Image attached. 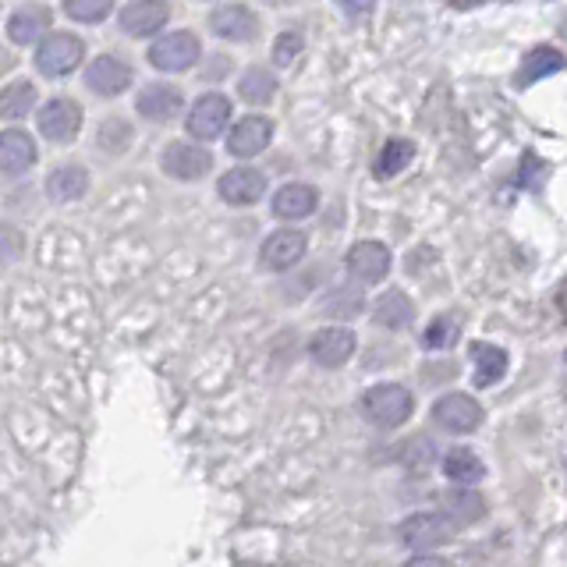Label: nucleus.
<instances>
[{
    "label": "nucleus",
    "instance_id": "f257e3e1",
    "mask_svg": "<svg viewBox=\"0 0 567 567\" xmlns=\"http://www.w3.org/2000/svg\"><path fill=\"white\" fill-rule=\"evenodd\" d=\"M358 404H362V415L380 429L404 426L415 412L412 390L401 387V383H376V387H369L366 394H362Z\"/></svg>",
    "mask_w": 567,
    "mask_h": 567
},
{
    "label": "nucleus",
    "instance_id": "f03ea898",
    "mask_svg": "<svg viewBox=\"0 0 567 567\" xmlns=\"http://www.w3.org/2000/svg\"><path fill=\"white\" fill-rule=\"evenodd\" d=\"M82 54H86V43H82L78 36H68V32H50L36 50V68L50 78H61V75H68V71L78 68Z\"/></svg>",
    "mask_w": 567,
    "mask_h": 567
},
{
    "label": "nucleus",
    "instance_id": "7ed1b4c3",
    "mask_svg": "<svg viewBox=\"0 0 567 567\" xmlns=\"http://www.w3.org/2000/svg\"><path fill=\"white\" fill-rule=\"evenodd\" d=\"M454 532L458 529H454L440 511H419V514H408V518L401 521L397 536H401L404 546H412V550H433V546L447 543Z\"/></svg>",
    "mask_w": 567,
    "mask_h": 567
},
{
    "label": "nucleus",
    "instance_id": "20e7f679",
    "mask_svg": "<svg viewBox=\"0 0 567 567\" xmlns=\"http://www.w3.org/2000/svg\"><path fill=\"white\" fill-rule=\"evenodd\" d=\"M202 57V43L192 32H167L149 47V64L160 71H188Z\"/></svg>",
    "mask_w": 567,
    "mask_h": 567
},
{
    "label": "nucleus",
    "instance_id": "39448f33",
    "mask_svg": "<svg viewBox=\"0 0 567 567\" xmlns=\"http://www.w3.org/2000/svg\"><path fill=\"white\" fill-rule=\"evenodd\" d=\"M227 121H231V100L220 93H206L192 103V114H188L185 128L192 139L206 142V139H217L227 128Z\"/></svg>",
    "mask_w": 567,
    "mask_h": 567
},
{
    "label": "nucleus",
    "instance_id": "423d86ee",
    "mask_svg": "<svg viewBox=\"0 0 567 567\" xmlns=\"http://www.w3.org/2000/svg\"><path fill=\"white\" fill-rule=\"evenodd\" d=\"M433 422L447 433H472L482 426V404L468 394H443L433 404Z\"/></svg>",
    "mask_w": 567,
    "mask_h": 567
},
{
    "label": "nucleus",
    "instance_id": "0eeeda50",
    "mask_svg": "<svg viewBox=\"0 0 567 567\" xmlns=\"http://www.w3.org/2000/svg\"><path fill=\"white\" fill-rule=\"evenodd\" d=\"M160 167L178 181H199L213 171V156L202 146H192V142H171L160 156Z\"/></svg>",
    "mask_w": 567,
    "mask_h": 567
},
{
    "label": "nucleus",
    "instance_id": "6e6552de",
    "mask_svg": "<svg viewBox=\"0 0 567 567\" xmlns=\"http://www.w3.org/2000/svg\"><path fill=\"white\" fill-rule=\"evenodd\" d=\"M358 341L348 327H323L319 334H312L309 341V358L323 369H341L351 355H355Z\"/></svg>",
    "mask_w": 567,
    "mask_h": 567
},
{
    "label": "nucleus",
    "instance_id": "1a4fd4ad",
    "mask_svg": "<svg viewBox=\"0 0 567 567\" xmlns=\"http://www.w3.org/2000/svg\"><path fill=\"white\" fill-rule=\"evenodd\" d=\"M348 273L358 284H380L390 273V249L380 241H358L348 252Z\"/></svg>",
    "mask_w": 567,
    "mask_h": 567
},
{
    "label": "nucleus",
    "instance_id": "9d476101",
    "mask_svg": "<svg viewBox=\"0 0 567 567\" xmlns=\"http://www.w3.org/2000/svg\"><path fill=\"white\" fill-rule=\"evenodd\" d=\"M217 192L227 206H252V202L263 199L266 178H263V171H256V167H234V171H227L224 178H220Z\"/></svg>",
    "mask_w": 567,
    "mask_h": 567
},
{
    "label": "nucleus",
    "instance_id": "9b49d317",
    "mask_svg": "<svg viewBox=\"0 0 567 567\" xmlns=\"http://www.w3.org/2000/svg\"><path fill=\"white\" fill-rule=\"evenodd\" d=\"M305 249H309V241L302 231H273L259 249V263L266 270H291L305 256Z\"/></svg>",
    "mask_w": 567,
    "mask_h": 567
},
{
    "label": "nucleus",
    "instance_id": "f8f14e48",
    "mask_svg": "<svg viewBox=\"0 0 567 567\" xmlns=\"http://www.w3.org/2000/svg\"><path fill=\"white\" fill-rule=\"evenodd\" d=\"M82 128V107L71 100H50L39 110V132L50 142H71Z\"/></svg>",
    "mask_w": 567,
    "mask_h": 567
},
{
    "label": "nucleus",
    "instance_id": "ddd939ff",
    "mask_svg": "<svg viewBox=\"0 0 567 567\" xmlns=\"http://www.w3.org/2000/svg\"><path fill=\"white\" fill-rule=\"evenodd\" d=\"M86 82H89V89H93V93H100V96H121L128 86H132V68H128L121 57L103 54V57H96V61L89 64Z\"/></svg>",
    "mask_w": 567,
    "mask_h": 567
},
{
    "label": "nucleus",
    "instance_id": "4468645a",
    "mask_svg": "<svg viewBox=\"0 0 567 567\" xmlns=\"http://www.w3.org/2000/svg\"><path fill=\"white\" fill-rule=\"evenodd\" d=\"M171 18V4L167 0H132L125 11H121V29L128 36H153L160 32Z\"/></svg>",
    "mask_w": 567,
    "mask_h": 567
},
{
    "label": "nucleus",
    "instance_id": "2eb2a0df",
    "mask_svg": "<svg viewBox=\"0 0 567 567\" xmlns=\"http://www.w3.org/2000/svg\"><path fill=\"white\" fill-rule=\"evenodd\" d=\"M210 29L220 39H231V43H249L259 36V18L241 4H224L210 15Z\"/></svg>",
    "mask_w": 567,
    "mask_h": 567
},
{
    "label": "nucleus",
    "instance_id": "dca6fc26",
    "mask_svg": "<svg viewBox=\"0 0 567 567\" xmlns=\"http://www.w3.org/2000/svg\"><path fill=\"white\" fill-rule=\"evenodd\" d=\"M273 139V125L266 117H245L231 128V139H227V149L234 156H259Z\"/></svg>",
    "mask_w": 567,
    "mask_h": 567
},
{
    "label": "nucleus",
    "instance_id": "f3484780",
    "mask_svg": "<svg viewBox=\"0 0 567 567\" xmlns=\"http://www.w3.org/2000/svg\"><path fill=\"white\" fill-rule=\"evenodd\" d=\"M36 164V142L32 135L8 128L0 132V174H22Z\"/></svg>",
    "mask_w": 567,
    "mask_h": 567
},
{
    "label": "nucleus",
    "instance_id": "a211bd4d",
    "mask_svg": "<svg viewBox=\"0 0 567 567\" xmlns=\"http://www.w3.org/2000/svg\"><path fill=\"white\" fill-rule=\"evenodd\" d=\"M319 206V192L312 185H284L273 195V217L280 220H305Z\"/></svg>",
    "mask_w": 567,
    "mask_h": 567
},
{
    "label": "nucleus",
    "instance_id": "6ab92c4d",
    "mask_svg": "<svg viewBox=\"0 0 567 567\" xmlns=\"http://www.w3.org/2000/svg\"><path fill=\"white\" fill-rule=\"evenodd\" d=\"M564 68H567V57L560 54L557 47H536L521 57V68H518V78H514V82H518L521 89H529L532 82L557 75V71H564Z\"/></svg>",
    "mask_w": 567,
    "mask_h": 567
},
{
    "label": "nucleus",
    "instance_id": "aec40b11",
    "mask_svg": "<svg viewBox=\"0 0 567 567\" xmlns=\"http://www.w3.org/2000/svg\"><path fill=\"white\" fill-rule=\"evenodd\" d=\"M181 89L174 86H146L139 93V100H135V107H139V114L146 117V121H171L174 114H181Z\"/></svg>",
    "mask_w": 567,
    "mask_h": 567
},
{
    "label": "nucleus",
    "instance_id": "412c9836",
    "mask_svg": "<svg viewBox=\"0 0 567 567\" xmlns=\"http://www.w3.org/2000/svg\"><path fill=\"white\" fill-rule=\"evenodd\" d=\"M486 514V500L475 490H451L443 497V518L451 521L454 529H468Z\"/></svg>",
    "mask_w": 567,
    "mask_h": 567
},
{
    "label": "nucleus",
    "instance_id": "4be33fe9",
    "mask_svg": "<svg viewBox=\"0 0 567 567\" xmlns=\"http://www.w3.org/2000/svg\"><path fill=\"white\" fill-rule=\"evenodd\" d=\"M373 319L387 330L412 327V319H415L412 298L404 295V291H387V295H380V302L373 305Z\"/></svg>",
    "mask_w": 567,
    "mask_h": 567
},
{
    "label": "nucleus",
    "instance_id": "5701e85b",
    "mask_svg": "<svg viewBox=\"0 0 567 567\" xmlns=\"http://www.w3.org/2000/svg\"><path fill=\"white\" fill-rule=\"evenodd\" d=\"M472 362H475V387H497L507 376V351L497 348V344H475Z\"/></svg>",
    "mask_w": 567,
    "mask_h": 567
},
{
    "label": "nucleus",
    "instance_id": "b1692460",
    "mask_svg": "<svg viewBox=\"0 0 567 567\" xmlns=\"http://www.w3.org/2000/svg\"><path fill=\"white\" fill-rule=\"evenodd\" d=\"M86 188H89L86 167H75V164L57 167V171L47 178V195L54 202H75V199H82V195H86Z\"/></svg>",
    "mask_w": 567,
    "mask_h": 567
},
{
    "label": "nucleus",
    "instance_id": "393cba45",
    "mask_svg": "<svg viewBox=\"0 0 567 567\" xmlns=\"http://www.w3.org/2000/svg\"><path fill=\"white\" fill-rule=\"evenodd\" d=\"M50 29V11L47 8H39V4H29V8L15 11L8 22V36L15 39V43H36L43 32Z\"/></svg>",
    "mask_w": 567,
    "mask_h": 567
},
{
    "label": "nucleus",
    "instance_id": "a878e982",
    "mask_svg": "<svg viewBox=\"0 0 567 567\" xmlns=\"http://www.w3.org/2000/svg\"><path fill=\"white\" fill-rule=\"evenodd\" d=\"M443 475L451 482H458V486H472V482H479L482 475H486V465H482L475 451L458 447V451H451L443 458Z\"/></svg>",
    "mask_w": 567,
    "mask_h": 567
},
{
    "label": "nucleus",
    "instance_id": "bb28decb",
    "mask_svg": "<svg viewBox=\"0 0 567 567\" xmlns=\"http://www.w3.org/2000/svg\"><path fill=\"white\" fill-rule=\"evenodd\" d=\"M32 103H36V86L25 82V78L0 89V117H4V121H18V117H25L32 110Z\"/></svg>",
    "mask_w": 567,
    "mask_h": 567
},
{
    "label": "nucleus",
    "instance_id": "cd10ccee",
    "mask_svg": "<svg viewBox=\"0 0 567 567\" xmlns=\"http://www.w3.org/2000/svg\"><path fill=\"white\" fill-rule=\"evenodd\" d=\"M412 156H415V142L390 139L387 146L380 149V156H376V174H380V178H394V174H401L404 167L412 164Z\"/></svg>",
    "mask_w": 567,
    "mask_h": 567
},
{
    "label": "nucleus",
    "instance_id": "c85d7f7f",
    "mask_svg": "<svg viewBox=\"0 0 567 567\" xmlns=\"http://www.w3.org/2000/svg\"><path fill=\"white\" fill-rule=\"evenodd\" d=\"M241 100L249 103H270L273 96H277V78L270 75L266 68H249L245 75H241V86H238Z\"/></svg>",
    "mask_w": 567,
    "mask_h": 567
},
{
    "label": "nucleus",
    "instance_id": "c756f323",
    "mask_svg": "<svg viewBox=\"0 0 567 567\" xmlns=\"http://www.w3.org/2000/svg\"><path fill=\"white\" fill-rule=\"evenodd\" d=\"M461 327L454 323L451 316H436L433 323L426 327V334H422V348L429 351H443V348H451L454 341H458Z\"/></svg>",
    "mask_w": 567,
    "mask_h": 567
},
{
    "label": "nucleus",
    "instance_id": "7c9ffc66",
    "mask_svg": "<svg viewBox=\"0 0 567 567\" xmlns=\"http://www.w3.org/2000/svg\"><path fill=\"white\" fill-rule=\"evenodd\" d=\"M110 8H114V0H64V11H68V18H75V22H103V18L110 15Z\"/></svg>",
    "mask_w": 567,
    "mask_h": 567
},
{
    "label": "nucleus",
    "instance_id": "2f4dec72",
    "mask_svg": "<svg viewBox=\"0 0 567 567\" xmlns=\"http://www.w3.org/2000/svg\"><path fill=\"white\" fill-rule=\"evenodd\" d=\"M546 181V164L539 160L536 153H525L521 156V167H518V178H514V185L518 188H529V192H539Z\"/></svg>",
    "mask_w": 567,
    "mask_h": 567
},
{
    "label": "nucleus",
    "instance_id": "473e14b6",
    "mask_svg": "<svg viewBox=\"0 0 567 567\" xmlns=\"http://www.w3.org/2000/svg\"><path fill=\"white\" fill-rule=\"evenodd\" d=\"M25 252V238L11 224H0V266H11Z\"/></svg>",
    "mask_w": 567,
    "mask_h": 567
},
{
    "label": "nucleus",
    "instance_id": "72a5a7b5",
    "mask_svg": "<svg viewBox=\"0 0 567 567\" xmlns=\"http://www.w3.org/2000/svg\"><path fill=\"white\" fill-rule=\"evenodd\" d=\"M302 47H305L302 32H284V36H277V43H273V57H277V64H291L302 54Z\"/></svg>",
    "mask_w": 567,
    "mask_h": 567
},
{
    "label": "nucleus",
    "instance_id": "f704fd0d",
    "mask_svg": "<svg viewBox=\"0 0 567 567\" xmlns=\"http://www.w3.org/2000/svg\"><path fill=\"white\" fill-rule=\"evenodd\" d=\"M404 567H451V560H447V557H436V553H422V557L408 560Z\"/></svg>",
    "mask_w": 567,
    "mask_h": 567
},
{
    "label": "nucleus",
    "instance_id": "c9c22d12",
    "mask_svg": "<svg viewBox=\"0 0 567 567\" xmlns=\"http://www.w3.org/2000/svg\"><path fill=\"white\" fill-rule=\"evenodd\" d=\"M344 8L348 11H369L373 8V0H344Z\"/></svg>",
    "mask_w": 567,
    "mask_h": 567
}]
</instances>
